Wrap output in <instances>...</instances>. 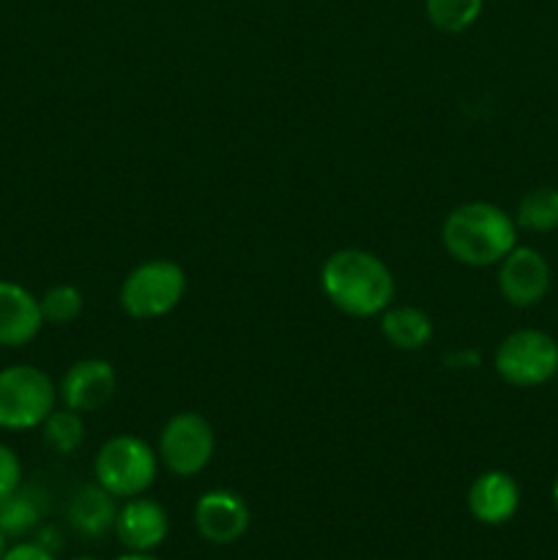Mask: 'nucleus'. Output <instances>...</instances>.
<instances>
[{"instance_id": "nucleus-10", "label": "nucleus", "mask_w": 558, "mask_h": 560, "mask_svg": "<svg viewBox=\"0 0 558 560\" xmlns=\"http://www.w3.org/2000/svg\"><path fill=\"white\" fill-rule=\"evenodd\" d=\"M195 525L211 545H233L249 528V506L235 492L211 490L195 503Z\"/></svg>"}, {"instance_id": "nucleus-2", "label": "nucleus", "mask_w": 558, "mask_h": 560, "mask_svg": "<svg viewBox=\"0 0 558 560\" xmlns=\"http://www.w3.org/2000/svg\"><path fill=\"white\" fill-rule=\"evenodd\" d=\"M443 246L470 268L498 266L518 246V224L492 202H465L443 219Z\"/></svg>"}, {"instance_id": "nucleus-3", "label": "nucleus", "mask_w": 558, "mask_h": 560, "mask_svg": "<svg viewBox=\"0 0 558 560\" xmlns=\"http://www.w3.org/2000/svg\"><path fill=\"white\" fill-rule=\"evenodd\" d=\"M58 402V386L31 364L0 370V430H36Z\"/></svg>"}, {"instance_id": "nucleus-15", "label": "nucleus", "mask_w": 558, "mask_h": 560, "mask_svg": "<svg viewBox=\"0 0 558 560\" xmlns=\"http://www.w3.org/2000/svg\"><path fill=\"white\" fill-rule=\"evenodd\" d=\"M381 334L397 350H421L432 339V320L416 306H388L381 315Z\"/></svg>"}, {"instance_id": "nucleus-24", "label": "nucleus", "mask_w": 558, "mask_h": 560, "mask_svg": "<svg viewBox=\"0 0 558 560\" xmlns=\"http://www.w3.org/2000/svg\"><path fill=\"white\" fill-rule=\"evenodd\" d=\"M118 560H159V558L148 556V552H129V556H124V558H118Z\"/></svg>"}, {"instance_id": "nucleus-20", "label": "nucleus", "mask_w": 558, "mask_h": 560, "mask_svg": "<svg viewBox=\"0 0 558 560\" xmlns=\"http://www.w3.org/2000/svg\"><path fill=\"white\" fill-rule=\"evenodd\" d=\"M82 293L74 288V284H55L47 293L38 299V306H42L44 323H53V326H69L77 317L82 315Z\"/></svg>"}, {"instance_id": "nucleus-21", "label": "nucleus", "mask_w": 558, "mask_h": 560, "mask_svg": "<svg viewBox=\"0 0 558 560\" xmlns=\"http://www.w3.org/2000/svg\"><path fill=\"white\" fill-rule=\"evenodd\" d=\"M22 487V465L14 448L0 443V501Z\"/></svg>"}, {"instance_id": "nucleus-18", "label": "nucleus", "mask_w": 558, "mask_h": 560, "mask_svg": "<svg viewBox=\"0 0 558 560\" xmlns=\"http://www.w3.org/2000/svg\"><path fill=\"white\" fill-rule=\"evenodd\" d=\"M485 0H425L427 20L443 33H463L479 20Z\"/></svg>"}, {"instance_id": "nucleus-12", "label": "nucleus", "mask_w": 558, "mask_h": 560, "mask_svg": "<svg viewBox=\"0 0 558 560\" xmlns=\"http://www.w3.org/2000/svg\"><path fill=\"white\" fill-rule=\"evenodd\" d=\"M38 299L16 282L0 279V348H25L42 331Z\"/></svg>"}, {"instance_id": "nucleus-23", "label": "nucleus", "mask_w": 558, "mask_h": 560, "mask_svg": "<svg viewBox=\"0 0 558 560\" xmlns=\"http://www.w3.org/2000/svg\"><path fill=\"white\" fill-rule=\"evenodd\" d=\"M36 545H42L44 550H49L55 556V552L63 547V536L58 534V528H53V525H47V528H38V536H36Z\"/></svg>"}, {"instance_id": "nucleus-27", "label": "nucleus", "mask_w": 558, "mask_h": 560, "mask_svg": "<svg viewBox=\"0 0 558 560\" xmlns=\"http://www.w3.org/2000/svg\"><path fill=\"white\" fill-rule=\"evenodd\" d=\"M74 560H96V558H74Z\"/></svg>"}, {"instance_id": "nucleus-26", "label": "nucleus", "mask_w": 558, "mask_h": 560, "mask_svg": "<svg viewBox=\"0 0 558 560\" xmlns=\"http://www.w3.org/2000/svg\"><path fill=\"white\" fill-rule=\"evenodd\" d=\"M553 503H556V509H558V476H556V481H553Z\"/></svg>"}, {"instance_id": "nucleus-4", "label": "nucleus", "mask_w": 558, "mask_h": 560, "mask_svg": "<svg viewBox=\"0 0 558 560\" xmlns=\"http://www.w3.org/2000/svg\"><path fill=\"white\" fill-rule=\"evenodd\" d=\"M159 459L153 448L137 435H115L98 448L93 474L115 498H137L156 479Z\"/></svg>"}, {"instance_id": "nucleus-5", "label": "nucleus", "mask_w": 558, "mask_h": 560, "mask_svg": "<svg viewBox=\"0 0 558 560\" xmlns=\"http://www.w3.org/2000/svg\"><path fill=\"white\" fill-rule=\"evenodd\" d=\"M186 293V277L173 260L140 262L120 284V306L137 320L164 317L181 304Z\"/></svg>"}, {"instance_id": "nucleus-13", "label": "nucleus", "mask_w": 558, "mask_h": 560, "mask_svg": "<svg viewBox=\"0 0 558 560\" xmlns=\"http://www.w3.org/2000/svg\"><path fill=\"white\" fill-rule=\"evenodd\" d=\"M520 506V487L507 470H487L470 485L468 512L485 525H501L514 517Z\"/></svg>"}, {"instance_id": "nucleus-8", "label": "nucleus", "mask_w": 558, "mask_h": 560, "mask_svg": "<svg viewBox=\"0 0 558 560\" xmlns=\"http://www.w3.org/2000/svg\"><path fill=\"white\" fill-rule=\"evenodd\" d=\"M550 266L542 257V252L531 249V246H514L498 262V290L518 310L539 304L550 290Z\"/></svg>"}, {"instance_id": "nucleus-25", "label": "nucleus", "mask_w": 558, "mask_h": 560, "mask_svg": "<svg viewBox=\"0 0 558 560\" xmlns=\"http://www.w3.org/2000/svg\"><path fill=\"white\" fill-rule=\"evenodd\" d=\"M5 550H9V547H5V534H3V530H0V560H3Z\"/></svg>"}, {"instance_id": "nucleus-6", "label": "nucleus", "mask_w": 558, "mask_h": 560, "mask_svg": "<svg viewBox=\"0 0 558 560\" xmlns=\"http://www.w3.org/2000/svg\"><path fill=\"white\" fill-rule=\"evenodd\" d=\"M496 372L518 388H534L558 375V342L539 328H520L496 350Z\"/></svg>"}, {"instance_id": "nucleus-22", "label": "nucleus", "mask_w": 558, "mask_h": 560, "mask_svg": "<svg viewBox=\"0 0 558 560\" xmlns=\"http://www.w3.org/2000/svg\"><path fill=\"white\" fill-rule=\"evenodd\" d=\"M3 560H55V556L36 541H20V545L5 550Z\"/></svg>"}, {"instance_id": "nucleus-9", "label": "nucleus", "mask_w": 558, "mask_h": 560, "mask_svg": "<svg viewBox=\"0 0 558 560\" xmlns=\"http://www.w3.org/2000/svg\"><path fill=\"white\" fill-rule=\"evenodd\" d=\"M115 388H118V377H115L113 364L102 359H85L66 370L58 397L63 399V408L93 413L113 399Z\"/></svg>"}, {"instance_id": "nucleus-19", "label": "nucleus", "mask_w": 558, "mask_h": 560, "mask_svg": "<svg viewBox=\"0 0 558 560\" xmlns=\"http://www.w3.org/2000/svg\"><path fill=\"white\" fill-rule=\"evenodd\" d=\"M42 430L47 446L58 454H74L77 448L82 446V441H85L82 413H77V410L71 408L53 410V413L47 416V421L42 424Z\"/></svg>"}, {"instance_id": "nucleus-17", "label": "nucleus", "mask_w": 558, "mask_h": 560, "mask_svg": "<svg viewBox=\"0 0 558 560\" xmlns=\"http://www.w3.org/2000/svg\"><path fill=\"white\" fill-rule=\"evenodd\" d=\"M514 224L528 233H550L558 228V189L539 186L520 197Z\"/></svg>"}, {"instance_id": "nucleus-7", "label": "nucleus", "mask_w": 558, "mask_h": 560, "mask_svg": "<svg viewBox=\"0 0 558 560\" xmlns=\"http://www.w3.org/2000/svg\"><path fill=\"white\" fill-rule=\"evenodd\" d=\"M213 448H217L213 427L208 424L206 416L191 413V410L173 416L159 435V459L170 474L181 476V479L206 470L213 457Z\"/></svg>"}, {"instance_id": "nucleus-14", "label": "nucleus", "mask_w": 558, "mask_h": 560, "mask_svg": "<svg viewBox=\"0 0 558 560\" xmlns=\"http://www.w3.org/2000/svg\"><path fill=\"white\" fill-rule=\"evenodd\" d=\"M118 503H115L113 492L104 490L98 481L93 485L77 487L74 495L69 498V509L66 517L69 525L85 539H98L107 530L115 528V517H118Z\"/></svg>"}, {"instance_id": "nucleus-16", "label": "nucleus", "mask_w": 558, "mask_h": 560, "mask_svg": "<svg viewBox=\"0 0 558 560\" xmlns=\"http://www.w3.org/2000/svg\"><path fill=\"white\" fill-rule=\"evenodd\" d=\"M44 514V501L33 490H16L0 501V530L5 539H22L38 528Z\"/></svg>"}, {"instance_id": "nucleus-11", "label": "nucleus", "mask_w": 558, "mask_h": 560, "mask_svg": "<svg viewBox=\"0 0 558 560\" xmlns=\"http://www.w3.org/2000/svg\"><path fill=\"white\" fill-rule=\"evenodd\" d=\"M115 536L129 552H151L167 539L170 517L151 498H129L115 517Z\"/></svg>"}, {"instance_id": "nucleus-1", "label": "nucleus", "mask_w": 558, "mask_h": 560, "mask_svg": "<svg viewBox=\"0 0 558 560\" xmlns=\"http://www.w3.org/2000/svg\"><path fill=\"white\" fill-rule=\"evenodd\" d=\"M321 288L339 312L375 317L394 299V277L386 262L364 249H339L323 262Z\"/></svg>"}]
</instances>
